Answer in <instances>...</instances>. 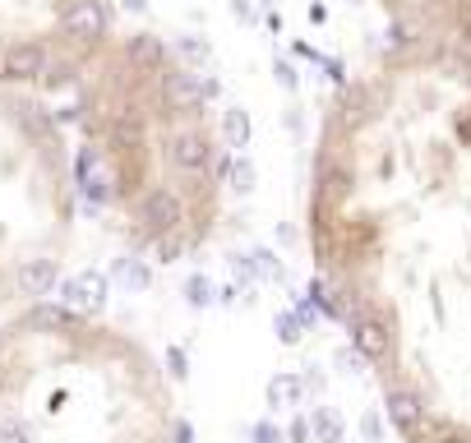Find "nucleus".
<instances>
[{
  "instance_id": "f257e3e1",
  "label": "nucleus",
  "mask_w": 471,
  "mask_h": 443,
  "mask_svg": "<svg viewBox=\"0 0 471 443\" xmlns=\"http://www.w3.org/2000/svg\"><path fill=\"white\" fill-rule=\"evenodd\" d=\"M305 245L398 438L471 443V42H392L333 93Z\"/></svg>"
},
{
  "instance_id": "f03ea898",
  "label": "nucleus",
  "mask_w": 471,
  "mask_h": 443,
  "mask_svg": "<svg viewBox=\"0 0 471 443\" xmlns=\"http://www.w3.org/2000/svg\"><path fill=\"white\" fill-rule=\"evenodd\" d=\"M69 97L102 213L157 263L194 254L226 208V143L199 74L167 37L111 28Z\"/></svg>"
},
{
  "instance_id": "7ed1b4c3",
  "label": "nucleus",
  "mask_w": 471,
  "mask_h": 443,
  "mask_svg": "<svg viewBox=\"0 0 471 443\" xmlns=\"http://www.w3.org/2000/svg\"><path fill=\"white\" fill-rule=\"evenodd\" d=\"M0 443H189L125 333L37 300L0 328Z\"/></svg>"
},
{
  "instance_id": "20e7f679",
  "label": "nucleus",
  "mask_w": 471,
  "mask_h": 443,
  "mask_svg": "<svg viewBox=\"0 0 471 443\" xmlns=\"http://www.w3.org/2000/svg\"><path fill=\"white\" fill-rule=\"evenodd\" d=\"M74 148L42 93L0 88V300H47L74 235Z\"/></svg>"
},
{
  "instance_id": "39448f33",
  "label": "nucleus",
  "mask_w": 471,
  "mask_h": 443,
  "mask_svg": "<svg viewBox=\"0 0 471 443\" xmlns=\"http://www.w3.org/2000/svg\"><path fill=\"white\" fill-rule=\"evenodd\" d=\"M111 28L106 0H0V88H69Z\"/></svg>"
},
{
  "instance_id": "423d86ee",
  "label": "nucleus",
  "mask_w": 471,
  "mask_h": 443,
  "mask_svg": "<svg viewBox=\"0 0 471 443\" xmlns=\"http://www.w3.org/2000/svg\"><path fill=\"white\" fill-rule=\"evenodd\" d=\"M374 10L398 32V42H471V0H374Z\"/></svg>"
}]
</instances>
